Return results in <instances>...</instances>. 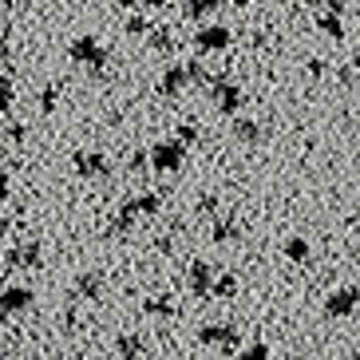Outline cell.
<instances>
[{
    "label": "cell",
    "mask_w": 360,
    "mask_h": 360,
    "mask_svg": "<svg viewBox=\"0 0 360 360\" xmlns=\"http://www.w3.org/2000/svg\"><path fill=\"white\" fill-rule=\"evenodd\" d=\"M182 162H186V143H182L179 135H174V139H162V143H155V147H150V167L162 170V174H174V170H182Z\"/></svg>",
    "instance_id": "cell-1"
},
{
    "label": "cell",
    "mask_w": 360,
    "mask_h": 360,
    "mask_svg": "<svg viewBox=\"0 0 360 360\" xmlns=\"http://www.w3.org/2000/svg\"><path fill=\"white\" fill-rule=\"evenodd\" d=\"M210 99H214V107L222 111V115H238L245 107V91L238 84H230L226 75H218V84L210 87Z\"/></svg>",
    "instance_id": "cell-2"
},
{
    "label": "cell",
    "mask_w": 360,
    "mask_h": 360,
    "mask_svg": "<svg viewBox=\"0 0 360 360\" xmlns=\"http://www.w3.org/2000/svg\"><path fill=\"white\" fill-rule=\"evenodd\" d=\"M68 56H72L75 64H91L96 72H99V68H107V52H103V44H99L96 36H79V40H72Z\"/></svg>",
    "instance_id": "cell-3"
},
{
    "label": "cell",
    "mask_w": 360,
    "mask_h": 360,
    "mask_svg": "<svg viewBox=\"0 0 360 360\" xmlns=\"http://www.w3.org/2000/svg\"><path fill=\"white\" fill-rule=\"evenodd\" d=\"M72 167H75L79 179H103V174H111V162H107V155H99V150H75Z\"/></svg>",
    "instance_id": "cell-4"
},
{
    "label": "cell",
    "mask_w": 360,
    "mask_h": 360,
    "mask_svg": "<svg viewBox=\"0 0 360 360\" xmlns=\"http://www.w3.org/2000/svg\"><path fill=\"white\" fill-rule=\"evenodd\" d=\"M198 340H202V345H218V349L233 352V349H238V340H242V328H238V325H202L198 328Z\"/></svg>",
    "instance_id": "cell-5"
},
{
    "label": "cell",
    "mask_w": 360,
    "mask_h": 360,
    "mask_svg": "<svg viewBox=\"0 0 360 360\" xmlns=\"http://www.w3.org/2000/svg\"><path fill=\"white\" fill-rule=\"evenodd\" d=\"M356 305H360V289L356 285H340L337 293L325 297V313L328 317H352Z\"/></svg>",
    "instance_id": "cell-6"
},
{
    "label": "cell",
    "mask_w": 360,
    "mask_h": 360,
    "mask_svg": "<svg viewBox=\"0 0 360 360\" xmlns=\"http://www.w3.org/2000/svg\"><path fill=\"white\" fill-rule=\"evenodd\" d=\"M194 48H198L202 56H210V52H222V48H230V28H222V24L198 28V36H194Z\"/></svg>",
    "instance_id": "cell-7"
},
{
    "label": "cell",
    "mask_w": 360,
    "mask_h": 360,
    "mask_svg": "<svg viewBox=\"0 0 360 360\" xmlns=\"http://www.w3.org/2000/svg\"><path fill=\"white\" fill-rule=\"evenodd\" d=\"M0 309H4V317L28 313V309H32V289H28V285H8V289H4V297H0Z\"/></svg>",
    "instance_id": "cell-8"
},
{
    "label": "cell",
    "mask_w": 360,
    "mask_h": 360,
    "mask_svg": "<svg viewBox=\"0 0 360 360\" xmlns=\"http://www.w3.org/2000/svg\"><path fill=\"white\" fill-rule=\"evenodd\" d=\"M186 281H191L194 297H214V269H210V262H191Z\"/></svg>",
    "instance_id": "cell-9"
},
{
    "label": "cell",
    "mask_w": 360,
    "mask_h": 360,
    "mask_svg": "<svg viewBox=\"0 0 360 360\" xmlns=\"http://www.w3.org/2000/svg\"><path fill=\"white\" fill-rule=\"evenodd\" d=\"M186 84H194V79H191V68H186V64H174V68H167V72H162L159 91H162V96H179Z\"/></svg>",
    "instance_id": "cell-10"
},
{
    "label": "cell",
    "mask_w": 360,
    "mask_h": 360,
    "mask_svg": "<svg viewBox=\"0 0 360 360\" xmlns=\"http://www.w3.org/2000/svg\"><path fill=\"white\" fill-rule=\"evenodd\" d=\"M8 265L36 269V265H40V242H16V245L8 250Z\"/></svg>",
    "instance_id": "cell-11"
},
{
    "label": "cell",
    "mask_w": 360,
    "mask_h": 360,
    "mask_svg": "<svg viewBox=\"0 0 360 360\" xmlns=\"http://www.w3.org/2000/svg\"><path fill=\"white\" fill-rule=\"evenodd\" d=\"M99 289H103V277L99 274H79L75 277V293L72 297H84V301H96Z\"/></svg>",
    "instance_id": "cell-12"
},
{
    "label": "cell",
    "mask_w": 360,
    "mask_h": 360,
    "mask_svg": "<svg viewBox=\"0 0 360 360\" xmlns=\"http://www.w3.org/2000/svg\"><path fill=\"white\" fill-rule=\"evenodd\" d=\"M233 139L245 143V147H254L257 139H262V127H257L254 119H238V115H233Z\"/></svg>",
    "instance_id": "cell-13"
},
{
    "label": "cell",
    "mask_w": 360,
    "mask_h": 360,
    "mask_svg": "<svg viewBox=\"0 0 360 360\" xmlns=\"http://www.w3.org/2000/svg\"><path fill=\"white\" fill-rule=\"evenodd\" d=\"M115 352L123 360H139L143 356V337H139V333H123V337L115 340Z\"/></svg>",
    "instance_id": "cell-14"
},
{
    "label": "cell",
    "mask_w": 360,
    "mask_h": 360,
    "mask_svg": "<svg viewBox=\"0 0 360 360\" xmlns=\"http://www.w3.org/2000/svg\"><path fill=\"white\" fill-rule=\"evenodd\" d=\"M210 238H214L218 245H226V242H238V238H242V226L233 222V218H222V222H214Z\"/></svg>",
    "instance_id": "cell-15"
},
{
    "label": "cell",
    "mask_w": 360,
    "mask_h": 360,
    "mask_svg": "<svg viewBox=\"0 0 360 360\" xmlns=\"http://www.w3.org/2000/svg\"><path fill=\"white\" fill-rule=\"evenodd\" d=\"M281 250H285V257H289L293 265H305V262H309V254H313L305 238H285V245H281Z\"/></svg>",
    "instance_id": "cell-16"
},
{
    "label": "cell",
    "mask_w": 360,
    "mask_h": 360,
    "mask_svg": "<svg viewBox=\"0 0 360 360\" xmlns=\"http://www.w3.org/2000/svg\"><path fill=\"white\" fill-rule=\"evenodd\" d=\"M317 24H321V32L325 36H333V40H345V24H340V12H321L317 16Z\"/></svg>",
    "instance_id": "cell-17"
},
{
    "label": "cell",
    "mask_w": 360,
    "mask_h": 360,
    "mask_svg": "<svg viewBox=\"0 0 360 360\" xmlns=\"http://www.w3.org/2000/svg\"><path fill=\"white\" fill-rule=\"evenodd\" d=\"M218 8H222V0H191V4H186V20H206V16H214Z\"/></svg>",
    "instance_id": "cell-18"
},
{
    "label": "cell",
    "mask_w": 360,
    "mask_h": 360,
    "mask_svg": "<svg viewBox=\"0 0 360 360\" xmlns=\"http://www.w3.org/2000/svg\"><path fill=\"white\" fill-rule=\"evenodd\" d=\"M131 206H135L139 214H159L162 210V198L159 194H135V198H127Z\"/></svg>",
    "instance_id": "cell-19"
},
{
    "label": "cell",
    "mask_w": 360,
    "mask_h": 360,
    "mask_svg": "<svg viewBox=\"0 0 360 360\" xmlns=\"http://www.w3.org/2000/svg\"><path fill=\"white\" fill-rule=\"evenodd\" d=\"M143 313H150V317H170V313H174V301H170V297H155V301H143Z\"/></svg>",
    "instance_id": "cell-20"
},
{
    "label": "cell",
    "mask_w": 360,
    "mask_h": 360,
    "mask_svg": "<svg viewBox=\"0 0 360 360\" xmlns=\"http://www.w3.org/2000/svg\"><path fill=\"white\" fill-rule=\"evenodd\" d=\"M238 360H274V352H269L265 340H254V345H245V349L238 352Z\"/></svg>",
    "instance_id": "cell-21"
},
{
    "label": "cell",
    "mask_w": 360,
    "mask_h": 360,
    "mask_svg": "<svg viewBox=\"0 0 360 360\" xmlns=\"http://www.w3.org/2000/svg\"><path fill=\"white\" fill-rule=\"evenodd\" d=\"M214 297H238V277L233 274H226V277H218V281H214Z\"/></svg>",
    "instance_id": "cell-22"
},
{
    "label": "cell",
    "mask_w": 360,
    "mask_h": 360,
    "mask_svg": "<svg viewBox=\"0 0 360 360\" xmlns=\"http://www.w3.org/2000/svg\"><path fill=\"white\" fill-rule=\"evenodd\" d=\"M150 48H155V52H174V40H170V28H155V32H150Z\"/></svg>",
    "instance_id": "cell-23"
},
{
    "label": "cell",
    "mask_w": 360,
    "mask_h": 360,
    "mask_svg": "<svg viewBox=\"0 0 360 360\" xmlns=\"http://www.w3.org/2000/svg\"><path fill=\"white\" fill-rule=\"evenodd\" d=\"M150 32V20L143 16V12H131L127 16V36H147Z\"/></svg>",
    "instance_id": "cell-24"
},
{
    "label": "cell",
    "mask_w": 360,
    "mask_h": 360,
    "mask_svg": "<svg viewBox=\"0 0 360 360\" xmlns=\"http://www.w3.org/2000/svg\"><path fill=\"white\" fill-rule=\"evenodd\" d=\"M174 135H179L186 147H194V143H198V127H194V123H179V127H174Z\"/></svg>",
    "instance_id": "cell-25"
},
{
    "label": "cell",
    "mask_w": 360,
    "mask_h": 360,
    "mask_svg": "<svg viewBox=\"0 0 360 360\" xmlns=\"http://www.w3.org/2000/svg\"><path fill=\"white\" fill-rule=\"evenodd\" d=\"M40 111H44V115H52V111H56V87H44V91H40Z\"/></svg>",
    "instance_id": "cell-26"
},
{
    "label": "cell",
    "mask_w": 360,
    "mask_h": 360,
    "mask_svg": "<svg viewBox=\"0 0 360 360\" xmlns=\"http://www.w3.org/2000/svg\"><path fill=\"white\" fill-rule=\"evenodd\" d=\"M194 210H198V214H214V210H218V198H214V194H202Z\"/></svg>",
    "instance_id": "cell-27"
},
{
    "label": "cell",
    "mask_w": 360,
    "mask_h": 360,
    "mask_svg": "<svg viewBox=\"0 0 360 360\" xmlns=\"http://www.w3.org/2000/svg\"><path fill=\"white\" fill-rule=\"evenodd\" d=\"M8 139H12V143H24V139H28V127H24V123H12V127H8Z\"/></svg>",
    "instance_id": "cell-28"
},
{
    "label": "cell",
    "mask_w": 360,
    "mask_h": 360,
    "mask_svg": "<svg viewBox=\"0 0 360 360\" xmlns=\"http://www.w3.org/2000/svg\"><path fill=\"white\" fill-rule=\"evenodd\" d=\"M111 4H115V8H123V12H131L139 4V0H111Z\"/></svg>",
    "instance_id": "cell-29"
},
{
    "label": "cell",
    "mask_w": 360,
    "mask_h": 360,
    "mask_svg": "<svg viewBox=\"0 0 360 360\" xmlns=\"http://www.w3.org/2000/svg\"><path fill=\"white\" fill-rule=\"evenodd\" d=\"M150 4H170V0H150Z\"/></svg>",
    "instance_id": "cell-30"
},
{
    "label": "cell",
    "mask_w": 360,
    "mask_h": 360,
    "mask_svg": "<svg viewBox=\"0 0 360 360\" xmlns=\"http://www.w3.org/2000/svg\"><path fill=\"white\" fill-rule=\"evenodd\" d=\"M349 360H360V352H352V356H349Z\"/></svg>",
    "instance_id": "cell-31"
},
{
    "label": "cell",
    "mask_w": 360,
    "mask_h": 360,
    "mask_svg": "<svg viewBox=\"0 0 360 360\" xmlns=\"http://www.w3.org/2000/svg\"><path fill=\"white\" fill-rule=\"evenodd\" d=\"M309 4H317V0H309Z\"/></svg>",
    "instance_id": "cell-32"
}]
</instances>
